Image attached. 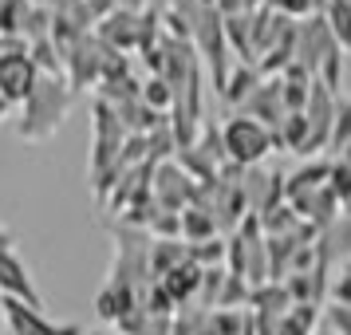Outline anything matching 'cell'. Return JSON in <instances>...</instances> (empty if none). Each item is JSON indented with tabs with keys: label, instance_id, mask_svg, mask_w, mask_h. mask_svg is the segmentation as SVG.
<instances>
[{
	"label": "cell",
	"instance_id": "24",
	"mask_svg": "<svg viewBox=\"0 0 351 335\" xmlns=\"http://www.w3.org/2000/svg\"><path fill=\"white\" fill-rule=\"evenodd\" d=\"M32 60L44 75H60V79H64V51H60V44H56L51 36L40 40V44H32Z\"/></svg>",
	"mask_w": 351,
	"mask_h": 335
},
{
	"label": "cell",
	"instance_id": "26",
	"mask_svg": "<svg viewBox=\"0 0 351 335\" xmlns=\"http://www.w3.org/2000/svg\"><path fill=\"white\" fill-rule=\"evenodd\" d=\"M272 12H280L288 20H308V16H319L316 12V0H265Z\"/></svg>",
	"mask_w": 351,
	"mask_h": 335
},
{
	"label": "cell",
	"instance_id": "33",
	"mask_svg": "<svg viewBox=\"0 0 351 335\" xmlns=\"http://www.w3.org/2000/svg\"><path fill=\"white\" fill-rule=\"evenodd\" d=\"M8 111H12V103L4 99V91H0V119H8Z\"/></svg>",
	"mask_w": 351,
	"mask_h": 335
},
{
	"label": "cell",
	"instance_id": "1",
	"mask_svg": "<svg viewBox=\"0 0 351 335\" xmlns=\"http://www.w3.org/2000/svg\"><path fill=\"white\" fill-rule=\"evenodd\" d=\"M71 99H75V91H71L67 79H60V75H40L36 91L20 107L16 134L24 142H48V138H56V130L67 123Z\"/></svg>",
	"mask_w": 351,
	"mask_h": 335
},
{
	"label": "cell",
	"instance_id": "11",
	"mask_svg": "<svg viewBox=\"0 0 351 335\" xmlns=\"http://www.w3.org/2000/svg\"><path fill=\"white\" fill-rule=\"evenodd\" d=\"M241 114H249V119H256V123H265V127L276 134L280 130V123H285V95H280V75L276 79H265L261 87H256V95L241 107Z\"/></svg>",
	"mask_w": 351,
	"mask_h": 335
},
{
	"label": "cell",
	"instance_id": "22",
	"mask_svg": "<svg viewBox=\"0 0 351 335\" xmlns=\"http://www.w3.org/2000/svg\"><path fill=\"white\" fill-rule=\"evenodd\" d=\"M209 308L190 303V308H178L174 312V332L170 335H209Z\"/></svg>",
	"mask_w": 351,
	"mask_h": 335
},
{
	"label": "cell",
	"instance_id": "23",
	"mask_svg": "<svg viewBox=\"0 0 351 335\" xmlns=\"http://www.w3.org/2000/svg\"><path fill=\"white\" fill-rule=\"evenodd\" d=\"M143 103L150 107V111L170 114V111H174V87L162 79V75H150V79L143 83Z\"/></svg>",
	"mask_w": 351,
	"mask_h": 335
},
{
	"label": "cell",
	"instance_id": "31",
	"mask_svg": "<svg viewBox=\"0 0 351 335\" xmlns=\"http://www.w3.org/2000/svg\"><path fill=\"white\" fill-rule=\"evenodd\" d=\"M87 8H91V16H95V24H99V20H107V16L119 12V0H87Z\"/></svg>",
	"mask_w": 351,
	"mask_h": 335
},
{
	"label": "cell",
	"instance_id": "19",
	"mask_svg": "<svg viewBox=\"0 0 351 335\" xmlns=\"http://www.w3.org/2000/svg\"><path fill=\"white\" fill-rule=\"evenodd\" d=\"M186 260H190V245L186 240H154L150 245V276L154 280H162L166 272H174Z\"/></svg>",
	"mask_w": 351,
	"mask_h": 335
},
{
	"label": "cell",
	"instance_id": "18",
	"mask_svg": "<svg viewBox=\"0 0 351 335\" xmlns=\"http://www.w3.org/2000/svg\"><path fill=\"white\" fill-rule=\"evenodd\" d=\"M225 40H229V51L237 55L241 64H253V67H256L253 16H233V20H225Z\"/></svg>",
	"mask_w": 351,
	"mask_h": 335
},
{
	"label": "cell",
	"instance_id": "17",
	"mask_svg": "<svg viewBox=\"0 0 351 335\" xmlns=\"http://www.w3.org/2000/svg\"><path fill=\"white\" fill-rule=\"evenodd\" d=\"M265 83V75H261V67H253V64H237L233 67V75H229V83H225V95H221V103H229V107H245L249 99L256 95V87Z\"/></svg>",
	"mask_w": 351,
	"mask_h": 335
},
{
	"label": "cell",
	"instance_id": "6",
	"mask_svg": "<svg viewBox=\"0 0 351 335\" xmlns=\"http://www.w3.org/2000/svg\"><path fill=\"white\" fill-rule=\"evenodd\" d=\"M0 312H4L8 335H87L80 323H51L40 308H28L24 300L0 296Z\"/></svg>",
	"mask_w": 351,
	"mask_h": 335
},
{
	"label": "cell",
	"instance_id": "10",
	"mask_svg": "<svg viewBox=\"0 0 351 335\" xmlns=\"http://www.w3.org/2000/svg\"><path fill=\"white\" fill-rule=\"evenodd\" d=\"M288 206L300 213L304 225H312L316 233H324V229H332L339 217H343V201L335 197L332 186H324V190L308 193V197H300V201H288Z\"/></svg>",
	"mask_w": 351,
	"mask_h": 335
},
{
	"label": "cell",
	"instance_id": "8",
	"mask_svg": "<svg viewBox=\"0 0 351 335\" xmlns=\"http://www.w3.org/2000/svg\"><path fill=\"white\" fill-rule=\"evenodd\" d=\"M143 20H146V12H114V16H107V20L95 24V36L111 51L127 55V51L143 48Z\"/></svg>",
	"mask_w": 351,
	"mask_h": 335
},
{
	"label": "cell",
	"instance_id": "7",
	"mask_svg": "<svg viewBox=\"0 0 351 335\" xmlns=\"http://www.w3.org/2000/svg\"><path fill=\"white\" fill-rule=\"evenodd\" d=\"M40 67L32 60V48L24 51V55H0V91L4 99L12 103V107H24V99L36 91V83H40Z\"/></svg>",
	"mask_w": 351,
	"mask_h": 335
},
{
	"label": "cell",
	"instance_id": "3",
	"mask_svg": "<svg viewBox=\"0 0 351 335\" xmlns=\"http://www.w3.org/2000/svg\"><path fill=\"white\" fill-rule=\"evenodd\" d=\"M221 142H225V158L233 162V166H245V170L261 166L272 150H280V146H276V134H272L265 123L249 119V114H233V119L225 123Z\"/></svg>",
	"mask_w": 351,
	"mask_h": 335
},
{
	"label": "cell",
	"instance_id": "2",
	"mask_svg": "<svg viewBox=\"0 0 351 335\" xmlns=\"http://www.w3.org/2000/svg\"><path fill=\"white\" fill-rule=\"evenodd\" d=\"M343 55L348 51L335 44V36L324 16L296 20V64L308 75H316L324 87H332L335 95L343 91Z\"/></svg>",
	"mask_w": 351,
	"mask_h": 335
},
{
	"label": "cell",
	"instance_id": "15",
	"mask_svg": "<svg viewBox=\"0 0 351 335\" xmlns=\"http://www.w3.org/2000/svg\"><path fill=\"white\" fill-rule=\"evenodd\" d=\"M316 249H319V260L332 269V264H348L351 260V217H339L332 229H324L316 237Z\"/></svg>",
	"mask_w": 351,
	"mask_h": 335
},
{
	"label": "cell",
	"instance_id": "27",
	"mask_svg": "<svg viewBox=\"0 0 351 335\" xmlns=\"http://www.w3.org/2000/svg\"><path fill=\"white\" fill-rule=\"evenodd\" d=\"M324 327L332 335H351V308L348 303H328L324 308Z\"/></svg>",
	"mask_w": 351,
	"mask_h": 335
},
{
	"label": "cell",
	"instance_id": "29",
	"mask_svg": "<svg viewBox=\"0 0 351 335\" xmlns=\"http://www.w3.org/2000/svg\"><path fill=\"white\" fill-rule=\"evenodd\" d=\"M150 8H154L158 16H170V12H174V16H186V20H190L193 8H197V0H150Z\"/></svg>",
	"mask_w": 351,
	"mask_h": 335
},
{
	"label": "cell",
	"instance_id": "21",
	"mask_svg": "<svg viewBox=\"0 0 351 335\" xmlns=\"http://www.w3.org/2000/svg\"><path fill=\"white\" fill-rule=\"evenodd\" d=\"M319 16L328 20V28H332L335 44L343 51H351V0H332Z\"/></svg>",
	"mask_w": 351,
	"mask_h": 335
},
{
	"label": "cell",
	"instance_id": "37",
	"mask_svg": "<svg viewBox=\"0 0 351 335\" xmlns=\"http://www.w3.org/2000/svg\"><path fill=\"white\" fill-rule=\"evenodd\" d=\"M316 335H332V332H328V327H324V332H316Z\"/></svg>",
	"mask_w": 351,
	"mask_h": 335
},
{
	"label": "cell",
	"instance_id": "20",
	"mask_svg": "<svg viewBox=\"0 0 351 335\" xmlns=\"http://www.w3.org/2000/svg\"><path fill=\"white\" fill-rule=\"evenodd\" d=\"M221 237V225H217V217L213 213H206V209H182V240L186 245H202V240H213Z\"/></svg>",
	"mask_w": 351,
	"mask_h": 335
},
{
	"label": "cell",
	"instance_id": "28",
	"mask_svg": "<svg viewBox=\"0 0 351 335\" xmlns=\"http://www.w3.org/2000/svg\"><path fill=\"white\" fill-rule=\"evenodd\" d=\"M256 8H265V0H217V12H221L225 20H233V16H253Z\"/></svg>",
	"mask_w": 351,
	"mask_h": 335
},
{
	"label": "cell",
	"instance_id": "5",
	"mask_svg": "<svg viewBox=\"0 0 351 335\" xmlns=\"http://www.w3.org/2000/svg\"><path fill=\"white\" fill-rule=\"evenodd\" d=\"M150 193H154V201L158 209L166 213H182V209L193 206V193H197V182H193L174 158L170 162H158L154 166V177H150Z\"/></svg>",
	"mask_w": 351,
	"mask_h": 335
},
{
	"label": "cell",
	"instance_id": "12",
	"mask_svg": "<svg viewBox=\"0 0 351 335\" xmlns=\"http://www.w3.org/2000/svg\"><path fill=\"white\" fill-rule=\"evenodd\" d=\"M134 308H143V292L138 288H127V284H114V280H107V284L99 288L95 296V312L103 323H123V319L134 312Z\"/></svg>",
	"mask_w": 351,
	"mask_h": 335
},
{
	"label": "cell",
	"instance_id": "35",
	"mask_svg": "<svg viewBox=\"0 0 351 335\" xmlns=\"http://www.w3.org/2000/svg\"><path fill=\"white\" fill-rule=\"evenodd\" d=\"M87 335H123V332H87Z\"/></svg>",
	"mask_w": 351,
	"mask_h": 335
},
{
	"label": "cell",
	"instance_id": "14",
	"mask_svg": "<svg viewBox=\"0 0 351 335\" xmlns=\"http://www.w3.org/2000/svg\"><path fill=\"white\" fill-rule=\"evenodd\" d=\"M202 280H206V269L193 264V260H186V264H178L174 272H166L158 284L170 292V300H174L178 308H190V303H197V296H202Z\"/></svg>",
	"mask_w": 351,
	"mask_h": 335
},
{
	"label": "cell",
	"instance_id": "30",
	"mask_svg": "<svg viewBox=\"0 0 351 335\" xmlns=\"http://www.w3.org/2000/svg\"><path fill=\"white\" fill-rule=\"evenodd\" d=\"M332 303H348L351 308V260L339 264V276L332 280Z\"/></svg>",
	"mask_w": 351,
	"mask_h": 335
},
{
	"label": "cell",
	"instance_id": "4",
	"mask_svg": "<svg viewBox=\"0 0 351 335\" xmlns=\"http://www.w3.org/2000/svg\"><path fill=\"white\" fill-rule=\"evenodd\" d=\"M114 51L99 40L95 32L83 36L75 48L64 51V79L71 83V91H83V87H99L103 75H107V64H111Z\"/></svg>",
	"mask_w": 351,
	"mask_h": 335
},
{
	"label": "cell",
	"instance_id": "34",
	"mask_svg": "<svg viewBox=\"0 0 351 335\" xmlns=\"http://www.w3.org/2000/svg\"><path fill=\"white\" fill-rule=\"evenodd\" d=\"M328 4H332V0H316V12H324V8H328Z\"/></svg>",
	"mask_w": 351,
	"mask_h": 335
},
{
	"label": "cell",
	"instance_id": "13",
	"mask_svg": "<svg viewBox=\"0 0 351 335\" xmlns=\"http://www.w3.org/2000/svg\"><path fill=\"white\" fill-rule=\"evenodd\" d=\"M328 182H332V158H328V154L304 162L296 174L285 177V201H300V197H308V193L324 190Z\"/></svg>",
	"mask_w": 351,
	"mask_h": 335
},
{
	"label": "cell",
	"instance_id": "38",
	"mask_svg": "<svg viewBox=\"0 0 351 335\" xmlns=\"http://www.w3.org/2000/svg\"><path fill=\"white\" fill-rule=\"evenodd\" d=\"M4 335H8V332H4Z\"/></svg>",
	"mask_w": 351,
	"mask_h": 335
},
{
	"label": "cell",
	"instance_id": "9",
	"mask_svg": "<svg viewBox=\"0 0 351 335\" xmlns=\"http://www.w3.org/2000/svg\"><path fill=\"white\" fill-rule=\"evenodd\" d=\"M0 296H8V300H24L28 308H40V312H44V296L36 292L32 272H28V264H24L16 253L0 256Z\"/></svg>",
	"mask_w": 351,
	"mask_h": 335
},
{
	"label": "cell",
	"instance_id": "36",
	"mask_svg": "<svg viewBox=\"0 0 351 335\" xmlns=\"http://www.w3.org/2000/svg\"><path fill=\"white\" fill-rule=\"evenodd\" d=\"M343 217H351V201H348V206H343Z\"/></svg>",
	"mask_w": 351,
	"mask_h": 335
},
{
	"label": "cell",
	"instance_id": "32",
	"mask_svg": "<svg viewBox=\"0 0 351 335\" xmlns=\"http://www.w3.org/2000/svg\"><path fill=\"white\" fill-rule=\"evenodd\" d=\"M8 253H16V237L0 225V256H8Z\"/></svg>",
	"mask_w": 351,
	"mask_h": 335
},
{
	"label": "cell",
	"instance_id": "25",
	"mask_svg": "<svg viewBox=\"0 0 351 335\" xmlns=\"http://www.w3.org/2000/svg\"><path fill=\"white\" fill-rule=\"evenodd\" d=\"M348 146H351V99L339 95V107H335V127H332V150H328V158L343 154Z\"/></svg>",
	"mask_w": 351,
	"mask_h": 335
},
{
	"label": "cell",
	"instance_id": "16",
	"mask_svg": "<svg viewBox=\"0 0 351 335\" xmlns=\"http://www.w3.org/2000/svg\"><path fill=\"white\" fill-rule=\"evenodd\" d=\"M292 292H288L285 280H269V284H261L249 292V308H253L256 316H288L292 312Z\"/></svg>",
	"mask_w": 351,
	"mask_h": 335
}]
</instances>
